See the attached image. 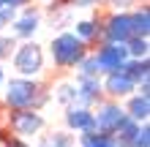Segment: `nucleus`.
Segmentation results:
<instances>
[{"mask_svg":"<svg viewBox=\"0 0 150 147\" xmlns=\"http://www.w3.org/2000/svg\"><path fill=\"white\" fill-rule=\"evenodd\" d=\"M123 112H126V117H131L134 123H147L150 120V96L131 93L128 98H123Z\"/></svg>","mask_w":150,"mask_h":147,"instance_id":"f8f14e48","label":"nucleus"},{"mask_svg":"<svg viewBox=\"0 0 150 147\" xmlns=\"http://www.w3.org/2000/svg\"><path fill=\"white\" fill-rule=\"evenodd\" d=\"M11 65L16 76H28V79H41L44 68H47V55H44V46L36 41H22L16 44L14 55H11Z\"/></svg>","mask_w":150,"mask_h":147,"instance_id":"7ed1b4c3","label":"nucleus"},{"mask_svg":"<svg viewBox=\"0 0 150 147\" xmlns=\"http://www.w3.org/2000/svg\"><path fill=\"white\" fill-rule=\"evenodd\" d=\"M128 147H150V123H142L137 128V134L131 136V144Z\"/></svg>","mask_w":150,"mask_h":147,"instance_id":"412c9836","label":"nucleus"},{"mask_svg":"<svg viewBox=\"0 0 150 147\" xmlns=\"http://www.w3.org/2000/svg\"><path fill=\"white\" fill-rule=\"evenodd\" d=\"M93 120H96V131L115 134V131H117V125L126 120L123 103L120 101H112V98H104L101 103H96V106H93Z\"/></svg>","mask_w":150,"mask_h":147,"instance_id":"423d86ee","label":"nucleus"},{"mask_svg":"<svg viewBox=\"0 0 150 147\" xmlns=\"http://www.w3.org/2000/svg\"><path fill=\"white\" fill-rule=\"evenodd\" d=\"M93 60H96V65H98V74H112V71H120V65L128 60L126 55V46L123 44H101L93 49Z\"/></svg>","mask_w":150,"mask_h":147,"instance_id":"0eeeda50","label":"nucleus"},{"mask_svg":"<svg viewBox=\"0 0 150 147\" xmlns=\"http://www.w3.org/2000/svg\"><path fill=\"white\" fill-rule=\"evenodd\" d=\"M0 6H6V8H22V6H28V0H0Z\"/></svg>","mask_w":150,"mask_h":147,"instance_id":"a878e982","label":"nucleus"},{"mask_svg":"<svg viewBox=\"0 0 150 147\" xmlns=\"http://www.w3.org/2000/svg\"><path fill=\"white\" fill-rule=\"evenodd\" d=\"M0 147H33L28 139H19V136H6L3 142H0Z\"/></svg>","mask_w":150,"mask_h":147,"instance_id":"b1692460","label":"nucleus"},{"mask_svg":"<svg viewBox=\"0 0 150 147\" xmlns=\"http://www.w3.org/2000/svg\"><path fill=\"white\" fill-rule=\"evenodd\" d=\"M36 147H76V136L66 128H57V131H49V134H38Z\"/></svg>","mask_w":150,"mask_h":147,"instance_id":"2eb2a0df","label":"nucleus"},{"mask_svg":"<svg viewBox=\"0 0 150 147\" xmlns=\"http://www.w3.org/2000/svg\"><path fill=\"white\" fill-rule=\"evenodd\" d=\"M6 79H8V76H6V68H3V63H0V87L6 84Z\"/></svg>","mask_w":150,"mask_h":147,"instance_id":"bb28decb","label":"nucleus"},{"mask_svg":"<svg viewBox=\"0 0 150 147\" xmlns=\"http://www.w3.org/2000/svg\"><path fill=\"white\" fill-rule=\"evenodd\" d=\"M14 49H16V38H14V36H3V33H0V63L14 55Z\"/></svg>","mask_w":150,"mask_h":147,"instance_id":"4be33fe9","label":"nucleus"},{"mask_svg":"<svg viewBox=\"0 0 150 147\" xmlns=\"http://www.w3.org/2000/svg\"><path fill=\"white\" fill-rule=\"evenodd\" d=\"M76 76H101L98 74V65H96V60H93V52H87V55L76 63Z\"/></svg>","mask_w":150,"mask_h":147,"instance_id":"aec40b11","label":"nucleus"},{"mask_svg":"<svg viewBox=\"0 0 150 147\" xmlns=\"http://www.w3.org/2000/svg\"><path fill=\"white\" fill-rule=\"evenodd\" d=\"M63 123H66V131H71L74 136L96 131L93 109H87V106H76V103H74V106H66V109H63Z\"/></svg>","mask_w":150,"mask_h":147,"instance_id":"1a4fd4ad","label":"nucleus"},{"mask_svg":"<svg viewBox=\"0 0 150 147\" xmlns=\"http://www.w3.org/2000/svg\"><path fill=\"white\" fill-rule=\"evenodd\" d=\"M14 19H16V11H14V8H6V6L0 8V33H3Z\"/></svg>","mask_w":150,"mask_h":147,"instance_id":"5701e85b","label":"nucleus"},{"mask_svg":"<svg viewBox=\"0 0 150 147\" xmlns=\"http://www.w3.org/2000/svg\"><path fill=\"white\" fill-rule=\"evenodd\" d=\"M74 90H76V106H87V109H93L96 103H101V101H104L101 76H76Z\"/></svg>","mask_w":150,"mask_h":147,"instance_id":"9d476101","label":"nucleus"},{"mask_svg":"<svg viewBox=\"0 0 150 147\" xmlns=\"http://www.w3.org/2000/svg\"><path fill=\"white\" fill-rule=\"evenodd\" d=\"M79 147H117L112 134H104V131H90V134H79Z\"/></svg>","mask_w":150,"mask_h":147,"instance_id":"f3484780","label":"nucleus"},{"mask_svg":"<svg viewBox=\"0 0 150 147\" xmlns=\"http://www.w3.org/2000/svg\"><path fill=\"white\" fill-rule=\"evenodd\" d=\"M71 33L82 41L87 49H90L93 44H101V22L98 19H82V22H76V27Z\"/></svg>","mask_w":150,"mask_h":147,"instance_id":"ddd939ff","label":"nucleus"},{"mask_svg":"<svg viewBox=\"0 0 150 147\" xmlns=\"http://www.w3.org/2000/svg\"><path fill=\"white\" fill-rule=\"evenodd\" d=\"M41 11L38 8L28 6L22 14H16V19L11 22V36L19 38V41H33V36H36V30L41 27Z\"/></svg>","mask_w":150,"mask_h":147,"instance_id":"9b49d317","label":"nucleus"},{"mask_svg":"<svg viewBox=\"0 0 150 147\" xmlns=\"http://www.w3.org/2000/svg\"><path fill=\"white\" fill-rule=\"evenodd\" d=\"M52 93V98H55L60 106H74L76 103V90H74V82H57L55 84V90H49Z\"/></svg>","mask_w":150,"mask_h":147,"instance_id":"a211bd4d","label":"nucleus"},{"mask_svg":"<svg viewBox=\"0 0 150 147\" xmlns=\"http://www.w3.org/2000/svg\"><path fill=\"white\" fill-rule=\"evenodd\" d=\"M128 16H131V30H134V36L147 38L150 36V8L142 3V6H137L134 11H128Z\"/></svg>","mask_w":150,"mask_h":147,"instance_id":"dca6fc26","label":"nucleus"},{"mask_svg":"<svg viewBox=\"0 0 150 147\" xmlns=\"http://www.w3.org/2000/svg\"><path fill=\"white\" fill-rule=\"evenodd\" d=\"M131 36H134V30H131L128 11H112L101 22V41L104 44H126Z\"/></svg>","mask_w":150,"mask_h":147,"instance_id":"39448f33","label":"nucleus"},{"mask_svg":"<svg viewBox=\"0 0 150 147\" xmlns=\"http://www.w3.org/2000/svg\"><path fill=\"white\" fill-rule=\"evenodd\" d=\"M123 46H126V55L134 57V60H142V57L150 55V41L147 38H139V36H131Z\"/></svg>","mask_w":150,"mask_h":147,"instance_id":"6ab92c4d","label":"nucleus"},{"mask_svg":"<svg viewBox=\"0 0 150 147\" xmlns=\"http://www.w3.org/2000/svg\"><path fill=\"white\" fill-rule=\"evenodd\" d=\"M52 98L49 87L41 79H28V76H11L3 84V103L6 109H36L41 112V106Z\"/></svg>","mask_w":150,"mask_h":147,"instance_id":"f257e3e1","label":"nucleus"},{"mask_svg":"<svg viewBox=\"0 0 150 147\" xmlns=\"http://www.w3.org/2000/svg\"><path fill=\"white\" fill-rule=\"evenodd\" d=\"M87 52L90 49H87L71 30L57 33V36L52 38V44H49V57H52V63H55L60 71H74L76 63L87 55Z\"/></svg>","mask_w":150,"mask_h":147,"instance_id":"f03ea898","label":"nucleus"},{"mask_svg":"<svg viewBox=\"0 0 150 147\" xmlns=\"http://www.w3.org/2000/svg\"><path fill=\"white\" fill-rule=\"evenodd\" d=\"M6 125H8V131H11V136L33 139V136H38L44 128H47V120H44V115L36 112V109H11Z\"/></svg>","mask_w":150,"mask_h":147,"instance_id":"20e7f679","label":"nucleus"},{"mask_svg":"<svg viewBox=\"0 0 150 147\" xmlns=\"http://www.w3.org/2000/svg\"><path fill=\"white\" fill-rule=\"evenodd\" d=\"M120 71L126 74L128 79H134L137 84L150 82V57H142V60H134V57H128L126 63L120 65Z\"/></svg>","mask_w":150,"mask_h":147,"instance_id":"4468645a","label":"nucleus"},{"mask_svg":"<svg viewBox=\"0 0 150 147\" xmlns=\"http://www.w3.org/2000/svg\"><path fill=\"white\" fill-rule=\"evenodd\" d=\"M101 90H104V98L123 101V98H128L131 93H137V82L128 79L123 71H112V74L101 76Z\"/></svg>","mask_w":150,"mask_h":147,"instance_id":"6e6552de","label":"nucleus"},{"mask_svg":"<svg viewBox=\"0 0 150 147\" xmlns=\"http://www.w3.org/2000/svg\"><path fill=\"white\" fill-rule=\"evenodd\" d=\"M68 6H76V8H90V6H98V0H68Z\"/></svg>","mask_w":150,"mask_h":147,"instance_id":"393cba45","label":"nucleus"}]
</instances>
